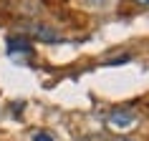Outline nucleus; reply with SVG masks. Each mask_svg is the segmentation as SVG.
Listing matches in <instances>:
<instances>
[{
    "instance_id": "1",
    "label": "nucleus",
    "mask_w": 149,
    "mask_h": 141,
    "mask_svg": "<svg viewBox=\"0 0 149 141\" xmlns=\"http://www.w3.org/2000/svg\"><path fill=\"white\" fill-rule=\"evenodd\" d=\"M134 124V116L129 113V111H114L111 113V126H132Z\"/></svg>"
},
{
    "instance_id": "2",
    "label": "nucleus",
    "mask_w": 149,
    "mask_h": 141,
    "mask_svg": "<svg viewBox=\"0 0 149 141\" xmlns=\"http://www.w3.org/2000/svg\"><path fill=\"white\" fill-rule=\"evenodd\" d=\"M8 48H10V53H28V50H31V46H28L23 38H13L8 43Z\"/></svg>"
},
{
    "instance_id": "3",
    "label": "nucleus",
    "mask_w": 149,
    "mask_h": 141,
    "mask_svg": "<svg viewBox=\"0 0 149 141\" xmlns=\"http://www.w3.org/2000/svg\"><path fill=\"white\" fill-rule=\"evenodd\" d=\"M33 141H53V136H51V133H46V131H38L36 136H33Z\"/></svg>"
},
{
    "instance_id": "4",
    "label": "nucleus",
    "mask_w": 149,
    "mask_h": 141,
    "mask_svg": "<svg viewBox=\"0 0 149 141\" xmlns=\"http://www.w3.org/2000/svg\"><path fill=\"white\" fill-rule=\"evenodd\" d=\"M136 3H139V5H149V0H136Z\"/></svg>"
}]
</instances>
